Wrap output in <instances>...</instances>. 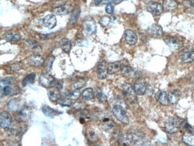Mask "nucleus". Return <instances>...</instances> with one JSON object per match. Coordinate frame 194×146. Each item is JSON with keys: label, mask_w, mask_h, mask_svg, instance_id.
Segmentation results:
<instances>
[{"label": "nucleus", "mask_w": 194, "mask_h": 146, "mask_svg": "<svg viewBox=\"0 0 194 146\" xmlns=\"http://www.w3.org/2000/svg\"><path fill=\"white\" fill-rule=\"evenodd\" d=\"M12 83V80L10 78H5L1 80V86H3L5 85H10Z\"/></svg>", "instance_id": "nucleus-43"}, {"label": "nucleus", "mask_w": 194, "mask_h": 146, "mask_svg": "<svg viewBox=\"0 0 194 146\" xmlns=\"http://www.w3.org/2000/svg\"><path fill=\"white\" fill-rule=\"evenodd\" d=\"M191 2H192V6H194V0H192V1H191Z\"/></svg>", "instance_id": "nucleus-51"}, {"label": "nucleus", "mask_w": 194, "mask_h": 146, "mask_svg": "<svg viewBox=\"0 0 194 146\" xmlns=\"http://www.w3.org/2000/svg\"><path fill=\"white\" fill-rule=\"evenodd\" d=\"M86 137L91 143H96L98 140V136L92 129H89L86 132Z\"/></svg>", "instance_id": "nucleus-27"}, {"label": "nucleus", "mask_w": 194, "mask_h": 146, "mask_svg": "<svg viewBox=\"0 0 194 146\" xmlns=\"http://www.w3.org/2000/svg\"><path fill=\"white\" fill-rule=\"evenodd\" d=\"M133 88L137 95H143L147 91V85L145 80L139 79L134 82Z\"/></svg>", "instance_id": "nucleus-10"}, {"label": "nucleus", "mask_w": 194, "mask_h": 146, "mask_svg": "<svg viewBox=\"0 0 194 146\" xmlns=\"http://www.w3.org/2000/svg\"><path fill=\"white\" fill-rule=\"evenodd\" d=\"M112 112L116 119L124 125L129 124V119L125 113L123 108L120 106H115L113 107Z\"/></svg>", "instance_id": "nucleus-3"}, {"label": "nucleus", "mask_w": 194, "mask_h": 146, "mask_svg": "<svg viewBox=\"0 0 194 146\" xmlns=\"http://www.w3.org/2000/svg\"><path fill=\"white\" fill-rule=\"evenodd\" d=\"M104 129H108V130H111L112 129H114V126H115V123L111 121L108 118H105L104 120Z\"/></svg>", "instance_id": "nucleus-35"}, {"label": "nucleus", "mask_w": 194, "mask_h": 146, "mask_svg": "<svg viewBox=\"0 0 194 146\" xmlns=\"http://www.w3.org/2000/svg\"><path fill=\"white\" fill-rule=\"evenodd\" d=\"M124 39L130 45H134L137 43L138 37L137 34L131 29H127L124 32Z\"/></svg>", "instance_id": "nucleus-14"}, {"label": "nucleus", "mask_w": 194, "mask_h": 146, "mask_svg": "<svg viewBox=\"0 0 194 146\" xmlns=\"http://www.w3.org/2000/svg\"><path fill=\"white\" fill-rule=\"evenodd\" d=\"M10 114L7 111H2L0 114V126L2 129H7L12 123Z\"/></svg>", "instance_id": "nucleus-13"}, {"label": "nucleus", "mask_w": 194, "mask_h": 146, "mask_svg": "<svg viewBox=\"0 0 194 146\" xmlns=\"http://www.w3.org/2000/svg\"><path fill=\"white\" fill-rule=\"evenodd\" d=\"M185 128L187 130V131L189 132V133H193V131H194L193 129L191 128V126L188 123H186L185 124Z\"/></svg>", "instance_id": "nucleus-47"}, {"label": "nucleus", "mask_w": 194, "mask_h": 146, "mask_svg": "<svg viewBox=\"0 0 194 146\" xmlns=\"http://www.w3.org/2000/svg\"><path fill=\"white\" fill-rule=\"evenodd\" d=\"M35 77H36V75L35 73H31L27 74L24 78V79L22 80V86L24 87H26V86L34 83Z\"/></svg>", "instance_id": "nucleus-29"}, {"label": "nucleus", "mask_w": 194, "mask_h": 146, "mask_svg": "<svg viewBox=\"0 0 194 146\" xmlns=\"http://www.w3.org/2000/svg\"><path fill=\"white\" fill-rule=\"evenodd\" d=\"M22 68V65L19 63H16L14 64L12 66H10V69L12 71H18L19 70L20 68Z\"/></svg>", "instance_id": "nucleus-44"}, {"label": "nucleus", "mask_w": 194, "mask_h": 146, "mask_svg": "<svg viewBox=\"0 0 194 146\" xmlns=\"http://www.w3.org/2000/svg\"><path fill=\"white\" fill-rule=\"evenodd\" d=\"M149 34L154 37H157L162 36L163 31V28L159 25L154 24L149 27L148 29Z\"/></svg>", "instance_id": "nucleus-19"}, {"label": "nucleus", "mask_w": 194, "mask_h": 146, "mask_svg": "<svg viewBox=\"0 0 194 146\" xmlns=\"http://www.w3.org/2000/svg\"><path fill=\"white\" fill-rule=\"evenodd\" d=\"M54 86H55L56 89H57V90H61L63 88V83L60 81H56V82H55Z\"/></svg>", "instance_id": "nucleus-46"}, {"label": "nucleus", "mask_w": 194, "mask_h": 146, "mask_svg": "<svg viewBox=\"0 0 194 146\" xmlns=\"http://www.w3.org/2000/svg\"><path fill=\"white\" fill-rule=\"evenodd\" d=\"M122 92L124 96L127 98V99L130 103L134 104L137 101L136 93L134 88L129 83H124L121 87Z\"/></svg>", "instance_id": "nucleus-2"}, {"label": "nucleus", "mask_w": 194, "mask_h": 146, "mask_svg": "<svg viewBox=\"0 0 194 146\" xmlns=\"http://www.w3.org/2000/svg\"><path fill=\"white\" fill-rule=\"evenodd\" d=\"M163 6L164 9L171 12L175 10L178 8V4L175 0H164Z\"/></svg>", "instance_id": "nucleus-20"}, {"label": "nucleus", "mask_w": 194, "mask_h": 146, "mask_svg": "<svg viewBox=\"0 0 194 146\" xmlns=\"http://www.w3.org/2000/svg\"><path fill=\"white\" fill-rule=\"evenodd\" d=\"M42 112L47 117L49 118H54L56 116L59 114L60 113V111H59L57 110H54L49 106L48 105H44L42 107Z\"/></svg>", "instance_id": "nucleus-18"}, {"label": "nucleus", "mask_w": 194, "mask_h": 146, "mask_svg": "<svg viewBox=\"0 0 194 146\" xmlns=\"http://www.w3.org/2000/svg\"><path fill=\"white\" fill-rule=\"evenodd\" d=\"M116 0H104V4H110L111 3L115 2Z\"/></svg>", "instance_id": "nucleus-48"}, {"label": "nucleus", "mask_w": 194, "mask_h": 146, "mask_svg": "<svg viewBox=\"0 0 194 146\" xmlns=\"http://www.w3.org/2000/svg\"><path fill=\"white\" fill-rule=\"evenodd\" d=\"M72 100L70 98H65L64 99L62 100H61L60 102H59V104L60 106L63 107H69L71 106L72 103Z\"/></svg>", "instance_id": "nucleus-40"}, {"label": "nucleus", "mask_w": 194, "mask_h": 146, "mask_svg": "<svg viewBox=\"0 0 194 146\" xmlns=\"http://www.w3.org/2000/svg\"><path fill=\"white\" fill-rule=\"evenodd\" d=\"M38 22L40 25L51 29L56 27L57 20L54 14H48L44 18L40 19Z\"/></svg>", "instance_id": "nucleus-5"}, {"label": "nucleus", "mask_w": 194, "mask_h": 146, "mask_svg": "<svg viewBox=\"0 0 194 146\" xmlns=\"http://www.w3.org/2000/svg\"><path fill=\"white\" fill-rule=\"evenodd\" d=\"M70 98L72 100H77L81 96V92L79 89H75L70 93Z\"/></svg>", "instance_id": "nucleus-37"}, {"label": "nucleus", "mask_w": 194, "mask_h": 146, "mask_svg": "<svg viewBox=\"0 0 194 146\" xmlns=\"http://www.w3.org/2000/svg\"><path fill=\"white\" fill-rule=\"evenodd\" d=\"M1 90L2 91L4 96H7L12 92V88L10 85H5L1 86Z\"/></svg>", "instance_id": "nucleus-38"}, {"label": "nucleus", "mask_w": 194, "mask_h": 146, "mask_svg": "<svg viewBox=\"0 0 194 146\" xmlns=\"http://www.w3.org/2000/svg\"><path fill=\"white\" fill-rule=\"evenodd\" d=\"M111 17L108 16H104L102 17H101L100 20V24L104 26V27H107L108 25H109L111 23Z\"/></svg>", "instance_id": "nucleus-36"}, {"label": "nucleus", "mask_w": 194, "mask_h": 146, "mask_svg": "<svg viewBox=\"0 0 194 146\" xmlns=\"http://www.w3.org/2000/svg\"><path fill=\"white\" fill-rule=\"evenodd\" d=\"M82 95L85 99L91 100L94 97V91L91 88H87L83 91Z\"/></svg>", "instance_id": "nucleus-32"}, {"label": "nucleus", "mask_w": 194, "mask_h": 146, "mask_svg": "<svg viewBox=\"0 0 194 146\" xmlns=\"http://www.w3.org/2000/svg\"><path fill=\"white\" fill-rule=\"evenodd\" d=\"M59 44L61 49L66 53H69L71 50V42L68 39H62L59 41Z\"/></svg>", "instance_id": "nucleus-22"}, {"label": "nucleus", "mask_w": 194, "mask_h": 146, "mask_svg": "<svg viewBox=\"0 0 194 146\" xmlns=\"http://www.w3.org/2000/svg\"><path fill=\"white\" fill-rule=\"evenodd\" d=\"M108 74V66L105 61L102 60L97 66V76L99 79L103 80L105 79Z\"/></svg>", "instance_id": "nucleus-15"}, {"label": "nucleus", "mask_w": 194, "mask_h": 146, "mask_svg": "<svg viewBox=\"0 0 194 146\" xmlns=\"http://www.w3.org/2000/svg\"><path fill=\"white\" fill-rule=\"evenodd\" d=\"M183 6H185V7L189 10H193L194 9V6H192V4L191 2V1H183Z\"/></svg>", "instance_id": "nucleus-42"}, {"label": "nucleus", "mask_w": 194, "mask_h": 146, "mask_svg": "<svg viewBox=\"0 0 194 146\" xmlns=\"http://www.w3.org/2000/svg\"><path fill=\"white\" fill-rule=\"evenodd\" d=\"M31 110L29 107H24L17 111L15 119L19 122H24L30 118Z\"/></svg>", "instance_id": "nucleus-4"}, {"label": "nucleus", "mask_w": 194, "mask_h": 146, "mask_svg": "<svg viewBox=\"0 0 194 146\" xmlns=\"http://www.w3.org/2000/svg\"><path fill=\"white\" fill-rule=\"evenodd\" d=\"M8 108L10 111H17L20 109V103L16 99H12L8 103Z\"/></svg>", "instance_id": "nucleus-33"}, {"label": "nucleus", "mask_w": 194, "mask_h": 146, "mask_svg": "<svg viewBox=\"0 0 194 146\" xmlns=\"http://www.w3.org/2000/svg\"><path fill=\"white\" fill-rule=\"evenodd\" d=\"M181 61L184 63H191L194 61V52L191 51L183 53L181 56Z\"/></svg>", "instance_id": "nucleus-24"}, {"label": "nucleus", "mask_w": 194, "mask_h": 146, "mask_svg": "<svg viewBox=\"0 0 194 146\" xmlns=\"http://www.w3.org/2000/svg\"><path fill=\"white\" fill-rule=\"evenodd\" d=\"M83 29L84 32L88 35H91L95 33L97 29L95 21L90 18L87 19L83 24Z\"/></svg>", "instance_id": "nucleus-12"}, {"label": "nucleus", "mask_w": 194, "mask_h": 146, "mask_svg": "<svg viewBox=\"0 0 194 146\" xmlns=\"http://www.w3.org/2000/svg\"><path fill=\"white\" fill-rule=\"evenodd\" d=\"M106 12L108 14H112L114 12V7L111 4H108L105 9Z\"/></svg>", "instance_id": "nucleus-45"}, {"label": "nucleus", "mask_w": 194, "mask_h": 146, "mask_svg": "<svg viewBox=\"0 0 194 146\" xmlns=\"http://www.w3.org/2000/svg\"><path fill=\"white\" fill-rule=\"evenodd\" d=\"M4 39L9 41H19L20 40L21 37L19 34L16 33H10V34H6L3 36Z\"/></svg>", "instance_id": "nucleus-30"}, {"label": "nucleus", "mask_w": 194, "mask_h": 146, "mask_svg": "<svg viewBox=\"0 0 194 146\" xmlns=\"http://www.w3.org/2000/svg\"><path fill=\"white\" fill-rule=\"evenodd\" d=\"M26 45L35 53H40L42 51L41 47L37 44V43L31 40H27L26 41Z\"/></svg>", "instance_id": "nucleus-25"}, {"label": "nucleus", "mask_w": 194, "mask_h": 146, "mask_svg": "<svg viewBox=\"0 0 194 146\" xmlns=\"http://www.w3.org/2000/svg\"><path fill=\"white\" fill-rule=\"evenodd\" d=\"M181 96V92L179 90H174L168 94L169 102L171 104H176Z\"/></svg>", "instance_id": "nucleus-21"}, {"label": "nucleus", "mask_w": 194, "mask_h": 146, "mask_svg": "<svg viewBox=\"0 0 194 146\" xmlns=\"http://www.w3.org/2000/svg\"><path fill=\"white\" fill-rule=\"evenodd\" d=\"M97 98L100 102L104 103L107 101V97L104 93H103L101 91H97Z\"/></svg>", "instance_id": "nucleus-39"}, {"label": "nucleus", "mask_w": 194, "mask_h": 146, "mask_svg": "<svg viewBox=\"0 0 194 146\" xmlns=\"http://www.w3.org/2000/svg\"><path fill=\"white\" fill-rule=\"evenodd\" d=\"M55 61V57L53 56H51L49 57V58L48 59L47 62H46V66H47V69L49 71L52 70V66L53 64V62Z\"/></svg>", "instance_id": "nucleus-41"}, {"label": "nucleus", "mask_w": 194, "mask_h": 146, "mask_svg": "<svg viewBox=\"0 0 194 146\" xmlns=\"http://www.w3.org/2000/svg\"><path fill=\"white\" fill-rule=\"evenodd\" d=\"M182 140L188 146H194V134L189 132L185 133L182 137Z\"/></svg>", "instance_id": "nucleus-23"}, {"label": "nucleus", "mask_w": 194, "mask_h": 146, "mask_svg": "<svg viewBox=\"0 0 194 146\" xmlns=\"http://www.w3.org/2000/svg\"><path fill=\"white\" fill-rule=\"evenodd\" d=\"M39 82L42 86L46 88H52L54 86L55 80L51 75L47 73L42 74L39 77Z\"/></svg>", "instance_id": "nucleus-8"}, {"label": "nucleus", "mask_w": 194, "mask_h": 146, "mask_svg": "<svg viewBox=\"0 0 194 146\" xmlns=\"http://www.w3.org/2000/svg\"><path fill=\"white\" fill-rule=\"evenodd\" d=\"M181 120L175 116H170L164 123V128L167 133L173 134L177 133L181 126Z\"/></svg>", "instance_id": "nucleus-1"}, {"label": "nucleus", "mask_w": 194, "mask_h": 146, "mask_svg": "<svg viewBox=\"0 0 194 146\" xmlns=\"http://www.w3.org/2000/svg\"><path fill=\"white\" fill-rule=\"evenodd\" d=\"M146 9L148 12L151 13L153 14L156 16H159L164 11L163 6L158 2H149L146 4Z\"/></svg>", "instance_id": "nucleus-7"}, {"label": "nucleus", "mask_w": 194, "mask_h": 146, "mask_svg": "<svg viewBox=\"0 0 194 146\" xmlns=\"http://www.w3.org/2000/svg\"><path fill=\"white\" fill-rule=\"evenodd\" d=\"M27 62L31 66L34 67H41L43 66L45 64V60L44 58L38 54L30 56L27 59Z\"/></svg>", "instance_id": "nucleus-9"}, {"label": "nucleus", "mask_w": 194, "mask_h": 146, "mask_svg": "<svg viewBox=\"0 0 194 146\" xmlns=\"http://www.w3.org/2000/svg\"><path fill=\"white\" fill-rule=\"evenodd\" d=\"M156 100L163 106H167L169 104L168 95L166 92L158 91L155 95Z\"/></svg>", "instance_id": "nucleus-17"}, {"label": "nucleus", "mask_w": 194, "mask_h": 146, "mask_svg": "<svg viewBox=\"0 0 194 146\" xmlns=\"http://www.w3.org/2000/svg\"><path fill=\"white\" fill-rule=\"evenodd\" d=\"M190 81H191V83L192 84H194V75L192 76L191 77Z\"/></svg>", "instance_id": "nucleus-50"}, {"label": "nucleus", "mask_w": 194, "mask_h": 146, "mask_svg": "<svg viewBox=\"0 0 194 146\" xmlns=\"http://www.w3.org/2000/svg\"><path fill=\"white\" fill-rule=\"evenodd\" d=\"M80 15V10L79 9L74 10L71 14L69 23L71 25H74L77 22L78 19Z\"/></svg>", "instance_id": "nucleus-31"}, {"label": "nucleus", "mask_w": 194, "mask_h": 146, "mask_svg": "<svg viewBox=\"0 0 194 146\" xmlns=\"http://www.w3.org/2000/svg\"><path fill=\"white\" fill-rule=\"evenodd\" d=\"M59 90L56 89H53L49 92L48 96L50 101L53 102H56L59 101L61 97V94L59 91Z\"/></svg>", "instance_id": "nucleus-26"}, {"label": "nucleus", "mask_w": 194, "mask_h": 146, "mask_svg": "<svg viewBox=\"0 0 194 146\" xmlns=\"http://www.w3.org/2000/svg\"><path fill=\"white\" fill-rule=\"evenodd\" d=\"M102 1H103V0H95L94 4H95L96 6H98L99 4H100L102 2Z\"/></svg>", "instance_id": "nucleus-49"}, {"label": "nucleus", "mask_w": 194, "mask_h": 146, "mask_svg": "<svg viewBox=\"0 0 194 146\" xmlns=\"http://www.w3.org/2000/svg\"><path fill=\"white\" fill-rule=\"evenodd\" d=\"M166 44L173 51L180 49L183 46V42L179 39L173 37H167L164 39Z\"/></svg>", "instance_id": "nucleus-6"}, {"label": "nucleus", "mask_w": 194, "mask_h": 146, "mask_svg": "<svg viewBox=\"0 0 194 146\" xmlns=\"http://www.w3.org/2000/svg\"><path fill=\"white\" fill-rule=\"evenodd\" d=\"M121 71L125 76L130 79H134L137 77V76H139V74L140 73L134 68L130 66L125 63H124L122 66Z\"/></svg>", "instance_id": "nucleus-11"}, {"label": "nucleus", "mask_w": 194, "mask_h": 146, "mask_svg": "<svg viewBox=\"0 0 194 146\" xmlns=\"http://www.w3.org/2000/svg\"><path fill=\"white\" fill-rule=\"evenodd\" d=\"M87 84V80L86 79L85 77H81L78 78L77 80H75L74 83L73 87L75 89H79L84 86H85Z\"/></svg>", "instance_id": "nucleus-28"}, {"label": "nucleus", "mask_w": 194, "mask_h": 146, "mask_svg": "<svg viewBox=\"0 0 194 146\" xmlns=\"http://www.w3.org/2000/svg\"><path fill=\"white\" fill-rule=\"evenodd\" d=\"M52 13L56 15H65L68 13V10L65 7H59L54 9Z\"/></svg>", "instance_id": "nucleus-34"}, {"label": "nucleus", "mask_w": 194, "mask_h": 146, "mask_svg": "<svg viewBox=\"0 0 194 146\" xmlns=\"http://www.w3.org/2000/svg\"><path fill=\"white\" fill-rule=\"evenodd\" d=\"M123 61H117L110 63L108 65V71L109 74H115L116 73L121 71L122 66L124 62H122Z\"/></svg>", "instance_id": "nucleus-16"}]
</instances>
